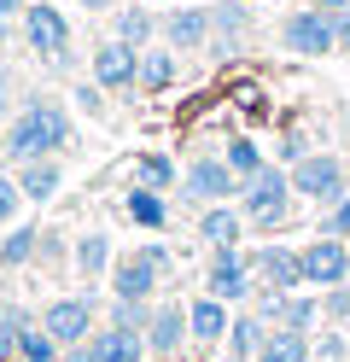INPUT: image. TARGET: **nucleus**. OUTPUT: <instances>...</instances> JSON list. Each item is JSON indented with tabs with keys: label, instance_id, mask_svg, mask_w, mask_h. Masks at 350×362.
<instances>
[{
	"label": "nucleus",
	"instance_id": "20e7f679",
	"mask_svg": "<svg viewBox=\"0 0 350 362\" xmlns=\"http://www.w3.org/2000/svg\"><path fill=\"white\" fill-rule=\"evenodd\" d=\"M204 292L222 304H240V298H257V275H251V252L240 245H222V252L204 257Z\"/></svg>",
	"mask_w": 350,
	"mask_h": 362
},
{
	"label": "nucleus",
	"instance_id": "58836bf2",
	"mask_svg": "<svg viewBox=\"0 0 350 362\" xmlns=\"http://www.w3.org/2000/svg\"><path fill=\"white\" fill-rule=\"evenodd\" d=\"M0 123H12V82H6V71H0Z\"/></svg>",
	"mask_w": 350,
	"mask_h": 362
},
{
	"label": "nucleus",
	"instance_id": "ddd939ff",
	"mask_svg": "<svg viewBox=\"0 0 350 362\" xmlns=\"http://www.w3.org/2000/svg\"><path fill=\"white\" fill-rule=\"evenodd\" d=\"M187 304H175V298H158V310H152V327H146V351L152 356H175L181 345H187Z\"/></svg>",
	"mask_w": 350,
	"mask_h": 362
},
{
	"label": "nucleus",
	"instance_id": "7ed1b4c3",
	"mask_svg": "<svg viewBox=\"0 0 350 362\" xmlns=\"http://www.w3.org/2000/svg\"><path fill=\"white\" fill-rule=\"evenodd\" d=\"M280 47L298 53V59H327V53H339L333 12H315V6L286 12V18H280Z\"/></svg>",
	"mask_w": 350,
	"mask_h": 362
},
{
	"label": "nucleus",
	"instance_id": "39448f33",
	"mask_svg": "<svg viewBox=\"0 0 350 362\" xmlns=\"http://www.w3.org/2000/svg\"><path fill=\"white\" fill-rule=\"evenodd\" d=\"M23 41H30V53H41L53 71H70V24H64L59 6L30 0V12H23Z\"/></svg>",
	"mask_w": 350,
	"mask_h": 362
},
{
	"label": "nucleus",
	"instance_id": "2f4dec72",
	"mask_svg": "<svg viewBox=\"0 0 350 362\" xmlns=\"http://www.w3.org/2000/svg\"><path fill=\"white\" fill-rule=\"evenodd\" d=\"M321 315H333V322H350V281L321 292Z\"/></svg>",
	"mask_w": 350,
	"mask_h": 362
},
{
	"label": "nucleus",
	"instance_id": "423d86ee",
	"mask_svg": "<svg viewBox=\"0 0 350 362\" xmlns=\"http://www.w3.org/2000/svg\"><path fill=\"white\" fill-rule=\"evenodd\" d=\"M240 187H245V181L228 170L222 152H216V158H193V164H187V175H181V193L193 199L199 211H204V205H233V199H240Z\"/></svg>",
	"mask_w": 350,
	"mask_h": 362
},
{
	"label": "nucleus",
	"instance_id": "0eeeda50",
	"mask_svg": "<svg viewBox=\"0 0 350 362\" xmlns=\"http://www.w3.org/2000/svg\"><path fill=\"white\" fill-rule=\"evenodd\" d=\"M41 327L59 339V345H88L93 327H100V310H93V292H76V298H53L41 310Z\"/></svg>",
	"mask_w": 350,
	"mask_h": 362
},
{
	"label": "nucleus",
	"instance_id": "412c9836",
	"mask_svg": "<svg viewBox=\"0 0 350 362\" xmlns=\"http://www.w3.org/2000/svg\"><path fill=\"white\" fill-rule=\"evenodd\" d=\"M123 211H129L134 228H152V234L170 228V205H163L158 187H129V193H123Z\"/></svg>",
	"mask_w": 350,
	"mask_h": 362
},
{
	"label": "nucleus",
	"instance_id": "a878e982",
	"mask_svg": "<svg viewBox=\"0 0 350 362\" xmlns=\"http://www.w3.org/2000/svg\"><path fill=\"white\" fill-rule=\"evenodd\" d=\"M222 158H228V170L240 175V181H251L257 170H269V158H263V146H257L251 134H233V141L222 146Z\"/></svg>",
	"mask_w": 350,
	"mask_h": 362
},
{
	"label": "nucleus",
	"instance_id": "cd10ccee",
	"mask_svg": "<svg viewBox=\"0 0 350 362\" xmlns=\"http://www.w3.org/2000/svg\"><path fill=\"white\" fill-rule=\"evenodd\" d=\"M134 187H158V193H170V187H175V158L146 152V158L134 164Z\"/></svg>",
	"mask_w": 350,
	"mask_h": 362
},
{
	"label": "nucleus",
	"instance_id": "2eb2a0df",
	"mask_svg": "<svg viewBox=\"0 0 350 362\" xmlns=\"http://www.w3.org/2000/svg\"><path fill=\"white\" fill-rule=\"evenodd\" d=\"M228 322H233V310L222 298H210V292H199V298L187 304V333H193V345H222Z\"/></svg>",
	"mask_w": 350,
	"mask_h": 362
},
{
	"label": "nucleus",
	"instance_id": "bb28decb",
	"mask_svg": "<svg viewBox=\"0 0 350 362\" xmlns=\"http://www.w3.org/2000/svg\"><path fill=\"white\" fill-rule=\"evenodd\" d=\"M59 356H64V345L41 322H30V327L18 333V362H59Z\"/></svg>",
	"mask_w": 350,
	"mask_h": 362
},
{
	"label": "nucleus",
	"instance_id": "7c9ffc66",
	"mask_svg": "<svg viewBox=\"0 0 350 362\" xmlns=\"http://www.w3.org/2000/svg\"><path fill=\"white\" fill-rule=\"evenodd\" d=\"M321 234H333V240H350V193H339L333 205H327V216H321Z\"/></svg>",
	"mask_w": 350,
	"mask_h": 362
},
{
	"label": "nucleus",
	"instance_id": "c85d7f7f",
	"mask_svg": "<svg viewBox=\"0 0 350 362\" xmlns=\"http://www.w3.org/2000/svg\"><path fill=\"white\" fill-rule=\"evenodd\" d=\"M152 310H158V304H140V298H111V327H134V333H146V327H152Z\"/></svg>",
	"mask_w": 350,
	"mask_h": 362
},
{
	"label": "nucleus",
	"instance_id": "ea45409f",
	"mask_svg": "<svg viewBox=\"0 0 350 362\" xmlns=\"http://www.w3.org/2000/svg\"><path fill=\"white\" fill-rule=\"evenodd\" d=\"M12 356H18V333L0 327V362H12Z\"/></svg>",
	"mask_w": 350,
	"mask_h": 362
},
{
	"label": "nucleus",
	"instance_id": "a18cd8bd",
	"mask_svg": "<svg viewBox=\"0 0 350 362\" xmlns=\"http://www.w3.org/2000/svg\"><path fill=\"white\" fill-rule=\"evenodd\" d=\"M146 6H152V0H146Z\"/></svg>",
	"mask_w": 350,
	"mask_h": 362
},
{
	"label": "nucleus",
	"instance_id": "c756f323",
	"mask_svg": "<svg viewBox=\"0 0 350 362\" xmlns=\"http://www.w3.org/2000/svg\"><path fill=\"white\" fill-rule=\"evenodd\" d=\"M18 205H30V199H23V187H18V175H0V234L18 222Z\"/></svg>",
	"mask_w": 350,
	"mask_h": 362
},
{
	"label": "nucleus",
	"instance_id": "a19ab883",
	"mask_svg": "<svg viewBox=\"0 0 350 362\" xmlns=\"http://www.w3.org/2000/svg\"><path fill=\"white\" fill-rule=\"evenodd\" d=\"M64 362H100V356H93V345H70V351H64Z\"/></svg>",
	"mask_w": 350,
	"mask_h": 362
},
{
	"label": "nucleus",
	"instance_id": "393cba45",
	"mask_svg": "<svg viewBox=\"0 0 350 362\" xmlns=\"http://www.w3.org/2000/svg\"><path fill=\"white\" fill-rule=\"evenodd\" d=\"M70 263H76V275H82V281L111 275V240H105V234H82V240H76V257H70Z\"/></svg>",
	"mask_w": 350,
	"mask_h": 362
},
{
	"label": "nucleus",
	"instance_id": "79ce46f5",
	"mask_svg": "<svg viewBox=\"0 0 350 362\" xmlns=\"http://www.w3.org/2000/svg\"><path fill=\"white\" fill-rule=\"evenodd\" d=\"M310 6H315V12H344L350 0H310Z\"/></svg>",
	"mask_w": 350,
	"mask_h": 362
},
{
	"label": "nucleus",
	"instance_id": "4c0bfd02",
	"mask_svg": "<svg viewBox=\"0 0 350 362\" xmlns=\"http://www.w3.org/2000/svg\"><path fill=\"white\" fill-rule=\"evenodd\" d=\"M30 12V0H0V24H12V18Z\"/></svg>",
	"mask_w": 350,
	"mask_h": 362
},
{
	"label": "nucleus",
	"instance_id": "dca6fc26",
	"mask_svg": "<svg viewBox=\"0 0 350 362\" xmlns=\"http://www.w3.org/2000/svg\"><path fill=\"white\" fill-rule=\"evenodd\" d=\"M88 345H93V356H100V362H146L152 351H146V333H134V327H93V339H88Z\"/></svg>",
	"mask_w": 350,
	"mask_h": 362
},
{
	"label": "nucleus",
	"instance_id": "4468645a",
	"mask_svg": "<svg viewBox=\"0 0 350 362\" xmlns=\"http://www.w3.org/2000/svg\"><path fill=\"white\" fill-rule=\"evenodd\" d=\"M163 47H175V53H199L210 47V12L204 6H181L163 18Z\"/></svg>",
	"mask_w": 350,
	"mask_h": 362
},
{
	"label": "nucleus",
	"instance_id": "9b49d317",
	"mask_svg": "<svg viewBox=\"0 0 350 362\" xmlns=\"http://www.w3.org/2000/svg\"><path fill=\"white\" fill-rule=\"evenodd\" d=\"M158 281H163V269L146 257V245L111 263V298H140V304H158Z\"/></svg>",
	"mask_w": 350,
	"mask_h": 362
},
{
	"label": "nucleus",
	"instance_id": "1a4fd4ad",
	"mask_svg": "<svg viewBox=\"0 0 350 362\" xmlns=\"http://www.w3.org/2000/svg\"><path fill=\"white\" fill-rule=\"evenodd\" d=\"M303 286H344L350 281V240H333V234H321V240H310L303 245Z\"/></svg>",
	"mask_w": 350,
	"mask_h": 362
},
{
	"label": "nucleus",
	"instance_id": "a211bd4d",
	"mask_svg": "<svg viewBox=\"0 0 350 362\" xmlns=\"http://www.w3.org/2000/svg\"><path fill=\"white\" fill-rule=\"evenodd\" d=\"M18 187L30 205H47L64 187V158H35V164H18Z\"/></svg>",
	"mask_w": 350,
	"mask_h": 362
},
{
	"label": "nucleus",
	"instance_id": "f3484780",
	"mask_svg": "<svg viewBox=\"0 0 350 362\" xmlns=\"http://www.w3.org/2000/svg\"><path fill=\"white\" fill-rule=\"evenodd\" d=\"M240 234H245V211H240V205H204V211H199V240L210 245V252L240 245Z\"/></svg>",
	"mask_w": 350,
	"mask_h": 362
},
{
	"label": "nucleus",
	"instance_id": "f257e3e1",
	"mask_svg": "<svg viewBox=\"0 0 350 362\" xmlns=\"http://www.w3.org/2000/svg\"><path fill=\"white\" fill-rule=\"evenodd\" d=\"M70 141H76V129H70L64 105L35 94L23 111H12L6 134H0V158H12V164H35V158H59L70 152Z\"/></svg>",
	"mask_w": 350,
	"mask_h": 362
},
{
	"label": "nucleus",
	"instance_id": "f704fd0d",
	"mask_svg": "<svg viewBox=\"0 0 350 362\" xmlns=\"http://www.w3.org/2000/svg\"><path fill=\"white\" fill-rule=\"evenodd\" d=\"M0 327H6V333H23V327H30V310H18V304H0Z\"/></svg>",
	"mask_w": 350,
	"mask_h": 362
},
{
	"label": "nucleus",
	"instance_id": "473e14b6",
	"mask_svg": "<svg viewBox=\"0 0 350 362\" xmlns=\"http://www.w3.org/2000/svg\"><path fill=\"white\" fill-rule=\"evenodd\" d=\"M76 105L88 111V117H105V88H100V82H82V88H76Z\"/></svg>",
	"mask_w": 350,
	"mask_h": 362
},
{
	"label": "nucleus",
	"instance_id": "b1692460",
	"mask_svg": "<svg viewBox=\"0 0 350 362\" xmlns=\"http://www.w3.org/2000/svg\"><path fill=\"white\" fill-rule=\"evenodd\" d=\"M263 339H269V322H263V315H233V322H228V339H222V345L233 351V356H251L257 362V351H263Z\"/></svg>",
	"mask_w": 350,
	"mask_h": 362
},
{
	"label": "nucleus",
	"instance_id": "f8f14e48",
	"mask_svg": "<svg viewBox=\"0 0 350 362\" xmlns=\"http://www.w3.org/2000/svg\"><path fill=\"white\" fill-rule=\"evenodd\" d=\"M251 275H257V286L298 292L303 286V257L292 252V245H257L251 252Z\"/></svg>",
	"mask_w": 350,
	"mask_h": 362
},
{
	"label": "nucleus",
	"instance_id": "e433bc0d",
	"mask_svg": "<svg viewBox=\"0 0 350 362\" xmlns=\"http://www.w3.org/2000/svg\"><path fill=\"white\" fill-rule=\"evenodd\" d=\"M333 30H339V53H350V6L333 12Z\"/></svg>",
	"mask_w": 350,
	"mask_h": 362
},
{
	"label": "nucleus",
	"instance_id": "9d476101",
	"mask_svg": "<svg viewBox=\"0 0 350 362\" xmlns=\"http://www.w3.org/2000/svg\"><path fill=\"white\" fill-rule=\"evenodd\" d=\"M93 82H100L105 94H129V88H140V53L129 47V41L105 35L100 47H93Z\"/></svg>",
	"mask_w": 350,
	"mask_h": 362
},
{
	"label": "nucleus",
	"instance_id": "6ab92c4d",
	"mask_svg": "<svg viewBox=\"0 0 350 362\" xmlns=\"http://www.w3.org/2000/svg\"><path fill=\"white\" fill-rule=\"evenodd\" d=\"M111 35L129 41L134 53H146L152 41H158V18H152V6H117V12H111Z\"/></svg>",
	"mask_w": 350,
	"mask_h": 362
},
{
	"label": "nucleus",
	"instance_id": "aec40b11",
	"mask_svg": "<svg viewBox=\"0 0 350 362\" xmlns=\"http://www.w3.org/2000/svg\"><path fill=\"white\" fill-rule=\"evenodd\" d=\"M257 362H315V339L298 333V327H269Z\"/></svg>",
	"mask_w": 350,
	"mask_h": 362
},
{
	"label": "nucleus",
	"instance_id": "c9c22d12",
	"mask_svg": "<svg viewBox=\"0 0 350 362\" xmlns=\"http://www.w3.org/2000/svg\"><path fill=\"white\" fill-rule=\"evenodd\" d=\"M41 263H64V240L59 234H41V252H35Z\"/></svg>",
	"mask_w": 350,
	"mask_h": 362
},
{
	"label": "nucleus",
	"instance_id": "f03ea898",
	"mask_svg": "<svg viewBox=\"0 0 350 362\" xmlns=\"http://www.w3.org/2000/svg\"><path fill=\"white\" fill-rule=\"evenodd\" d=\"M286 199H292V170H257L245 187H240V211L245 222H257V228H274V222H286Z\"/></svg>",
	"mask_w": 350,
	"mask_h": 362
},
{
	"label": "nucleus",
	"instance_id": "72a5a7b5",
	"mask_svg": "<svg viewBox=\"0 0 350 362\" xmlns=\"http://www.w3.org/2000/svg\"><path fill=\"white\" fill-rule=\"evenodd\" d=\"M315 356L321 362H344V333H321L315 339Z\"/></svg>",
	"mask_w": 350,
	"mask_h": 362
},
{
	"label": "nucleus",
	"instance_id": "5701e85b",
	"mask_svg": "<svg viewBox=\"0 0 350 362\" xmlns=\"http://www.w3.org/2000/svg\"><path fill=\"white\" fill-rule=\"evenodd\" d=\"M181 64H175V47H146L140 53V88L146 94H163V88H175Z\"/></svg>",
	"mask_w": 350,
	"mask_h": 362
},
{
	"label": "nucleus",
	"instance_id": "37998d69",
	"mask_svg": "<svg viewBox=\"0 0 350 362\" xmlns=\"http://www.w3.org/2000/svg\"><path fill=\"white\" fill-rule=\"evenodd\" d=\"M82 6H88V12H111L117 0H82Z\"/></svg>",
	"mask_w": 350,
	"mask_h": 362
},
{
	"label": "nucleus",
	"instance_id": "6e6552de",
	"mask_svg": "<svg viewBox=\"0 0 350 362\" xmlns=\"http://www.w3.org/2000/svg\"><path fill=\"white\" fill-rule=\"evenodd\" d=\"M292 193L298 199H315V205H333L344 193V158L333 152H303L292 164Z\"/></svg>",
	"mask_w": 350,
	"mask_h": 362
},
{
	"label": "nucleus",
	"instance_id": "c03bdc74",
	"mask_svg": "<svg viewBox=\"0 0 350 362\" xmlns=\"http://www.w3.org/2000/svg\"><path fill=\"white\" fill-rule=\"evenodd\" d=\"M222 362H251V356H233V351H228V356H222Z\"/></svg>",
	"mask_w": 350,
	"mask_h": 362
},
{
	"label": "nucleus",
	"instance_id": "4be33fe9",
	"mask_svg": "<svg viewBox=\"0 0 350 362\" xmlns=\"http://www.w3.org/2000/svg\"><path fill=\"white\" fill-rule=\"evenodd\" d=\"M41 252V228L35 222H18V228L0 234V269H23V263H35Z\"/></svg>",
	"mask_w": 350,
	"mask_h": 362
},
{
	"label": "nucleus",
	"instance_id": "49530a36",
	"mask_svg": "<svg viewBox=\"0 0 350 362\" xmlns=\"http://www.w3.org/2000/svg\"><path fill=\"white\" fill-rule=\"evenodd\" d=\"M59 362H64V356H59Z\"/></svg>",
	"mask_w": 350,
	"mask_h": 362
}]
</instances>
